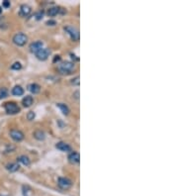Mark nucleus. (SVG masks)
I'll return each mask as SVG.
<instances>
[{
	"instance_id": "1",
	"label": "nucleus",
	"mask_w": 178,
	"mask_h": 196,
	"mask_svg": "<svg viewBox=\"0 0 178 196\" xmlns=\"http://www.w3.org/2000/svg\"><path fill=\"white\" fill-rule=\"evenodd\" d=\"M57 69H59V73L61 74H66V75L70 74L71 72L74 71V62H61V64L59 65Z\"/></svg>"
},
{
	"instance_id": "2",
	"label": "nucleus",
	"mask_w": 178,
	"mask_h": 196,
	"mask_svg": "<svg viewBox=\"0 0 178 196\" xmlns=\"http://www.w3.org/2000/svg\"><path fill=\"white\" fill-rule=\"evenodd\" d=\"M4 109L7 112V114L14 115L20 112V107L15 102H6L4 104Z\"/></svg>"
},
{
	"instance_id": "3",
	"label": "nucleus",
	"mask_w": 178,
	"mask_h": 196,
	"mask_svg": "<svg viewBox=\"0 0 178 196\" xmlns=\"http://www.w3.org/2000/svg\"><path fill=\"white\" fill-rule=\"evenodd\" d=\"M27 42H28V37L23 33H18L13 37V43L15 44L16 46H19V47L25 46Z\"/></svg>"
},
{
	"instance_id": "4",
	"label": "nucleus",
	"mask_w": 178,
	"mask_h": 196,
	"mask_svg": "<svg viewBox=\"0 0 178 196\" xmlns=\"http://www.w3.org/2000/svg\"><path fill=\"white\" fill-rule=\"evenodd\" d=\"M57 185H59V187L61 188V189L67 190L71 187L72 181L68 179L67 177H59V180H57Z\"/></svg>"
},
{
	"instance_id": "5",
	"label": "nucleus",
	"mask_w": 178,
	"mask_h": 196,
	"mask_svg": "<svg viewBox=\"0 0 178 196\" xmlns=\"http://www.w3.org/2000/svg\"><path fill=\"white\" fill-rule=\"evenodd\" d=\"M64 30L68 33V35L70 36L71 40L72 41H78L79 40V31L73 26H66L64 27Z\"/></svg>"
},
{
	"instance_id": "6",
	"label": "nucleus",
	"mask_w": 178,
	"mask_h": 196,
	"mask_svg": "<svg viewBox=\"0 0 178 196\" xmlns=\"http://www.w3.org/2000/svg\"><path fill=\"white\" fill-rule=\"evenodd\" d=\"M50 54V51L49 49H47V48H43V49H41L39 52L36 53V57H37L38 60H46L49 57V55Z\"/></svg>"
},
{
	"instance_id": "7",
	"label": "nucleus",
	"mask_w": 178,
	"mask_h": 196,
	"mask_svg": "<svg viewBox=\"0 0 178 196\" xmlns=\"http://www.w3.org/2000/svg\"><path fill=\"white\" fill-rule=\"evenodd\" d=\"M10 137L15 142H21L24 139V134L20 130H11L10 131Z\"/></svg>"
},
{
	"instance_id": "8",
	"label": "nucleus",
	"mask_w": 178,
	"mask_h": 196,
	"mask_svg": "<svg viewBox=\"0 0 178 196\" xmlns=\"http://www.w3.org/2000/svg\"><path fill=\"white\" fill-rule=\"evenodd\" d=\"M56 148L57 150H59V151H61V152H71V147L69 146L68 144L64 143V142H59L56 145Z\"/></svg>"
},
{
	"instance_id": "9",
	"label": "nucleus",
	"mask_w": 178,
	"mask_h": 196,
	"mask_svg": "<svg viewBox=\"0 0 178 196\" xmlns=\"http://www.w3.org/2000/svg\"><path fill=\"white\" fill-rule=\"evenodd\" d=\"M41 49H43V42H41V41L34 42L30 45V50H31V52L34 53V54L38 53Z\"/></svg>"
},
{
	"instance_id": "10",
	"label": "nucleus",
	"mask_w": 178,
	"mask_h": 196,
	"mask_svg": "<svg viewBox=\"0 0 178 196\" xmlns=\"http://www.w3.org/2000/svg\"><path fill=\"white\" fill-rule=\"evenodd\" d=\"M68 161L71 163H78L80 161V156L77 152H72L69 154L68 156Z\"/></svg>"
},
{
	"instance_id": "11",
	"label": "nucleus",
	"mask_w": 178,
	"mask_h": 196,
	"mask_svg": "<svg viewBox=\"0 0 178 196\" xmlns=\"http://www.w3.org/2000/svg\"><path fill=\"white\" fill-rule=\"evenodd\" d=\"M33 102H34V99H33V97L31 95L25 96V97L23 98V100H22V104H23L24 107H30V106L33 104Z\"/></svg>"
},
{
	"instance_id": "12",
	"label": "nucleus",
	"mask_w": 178,
	"mask_h": 196,
	"mask_svg": "<svg viewBox=\"0 0 178 196\" xmlns=\"http://www.w3.org/2000/svg\"><path fill=\"white\" fill-rule=\"evenodd\" d=\"M19 168H20V166H19L18 163H11L6 166V169L8 171H10V172H15Z\"/></svg>"
},
{
	"instance_id": "13",
	"label": "nucleus",
	"mask_w": 178,
	"mask_h": 196,
	"mask_svg": "<svg viewBox=\"0 0 178 196\" xmlns=\"http://www.w3.org/2000/svg\"><path fill=\"white\" fill-rule=\"evenodd\" d=\"M31 13V7H29L28 5H22L20 9V15L23 17H27L28 15H30Z\"/></svg>"
},
{
	"instance_id": "14",
	"label": "nucleus",
	"mask_w": 178,
	"mask_h": 196,
	"mask_svg": "<svg viewBox=\"0 0 178 196\" xmlns=\"http://www.w3.org/2000/svg\"><path fill=\"white\" fill-rule=\"evenodd\" d=\"M12 94L15 96H21L24 94V89L22 88V86L16 85L13 87V89H12Z\"/></svg>"
},
{
	"instance_id": "15",
	"label": "nucleus",
	"mask_w": 178,
	"mask_h": 196,
	"mask_svg": "<svg viewBox=\"0 0 178 196\" xmlns=\"http://www.w3.org/2000/svg\"><path fill=\"white\" fill-rule=\"evenodd\" d=\"M33 135H34V138H35V139H37V140H39V141H44L45 138H46L45 133L43 132L42 130H37V131H35Z\"/></svg>"
},
{
	"instance_id": "16",
	"label": "nucleus",
	"mask_w": 178,
	"mask_h": 196,
	"mask_svg": "<svg viewBox=\"0 0 178 196\" xmlns=\"http://www.w3.org/2000/svg\"><path fill=\"white\" fill-rule=\"evenodd\" d=\"M28 89H29V90H30L33 94H37V93H39V92H40V90H41V86L39 85V84H37V83H32V84H30V85L28 86Z\"/></svg>"
},
{
	"instance_id": "17",
	"label": "nucleus",
	"mask_w": 178,
	"mask_h": 196,
	"mask_svg": "<svg viewBox=\"0 0 178 196\" xmlns=\"http://www.w3.org/2000/svg\"><path fill=\"white\" fill-rule=\"evenodd\" d=\"M61 12V8L59 7H52L48 10V15L50 17H54L56 16L57 14H59Z\"/></svg>"
},
{
	"instance_id": "18",
	"label": "nucleus",
	"mask_w": 178,
	"mask_h": 196,
	"mask_svg": "<svg viewBox=\"0 0 178 196\" xmlns=\"http://www.w3.org/2000/svg\"><path fill=\"white\" fill-rule=\"evenodd\" d=\"M57 107H59L61 110V112L63 113L64 115H68L69 114V108L67 107V105L63 103H57Z\"/></svg>"
},
{
	"instance_id": "19",
	"label": "nucleus",
	"mask_w": 178,
	"mask_h": 196,
	"mask_svg": "<svg viewBox=\"0 0 178 196\" xmlns=\"http://www.w3.org/2000/svg\"><path fill=\"white\" fill-rule=\"evenodd\" d=\"M18 161H19V163H21L22 164H24V166H30V163H31L30 159H29L28 157H26V156L19 157V158H18Z\"/></svg>"
},
{
	"instance_id": "20",
	"label": "nucleus",
	"mask_w": 178,
	"mask_h": 196,
	"mask_svg": "<svg viewBox=\"0 0 178 196\" xmlns=\"http://www.w3.org/2000/svg\"><path fill=\"white\" fill-rule=\"evenodd\" d=\"M8 96V90L5 88V87H3V88L0 89V99L2 98H5Z\"/></svg>"
},
{
	"instance_id": "21",
	"label": "nucleus",
	"mask_w": 178,
	"mask_h": 196,
	"mask_svg": "<svg viewBox=\"0 0 178 196\" xmlns=\"http://www.w3.org/2000/svg\"><path fill=\"white\" fill-rule=\"evenodd\" d=\"M22 69V64L20 62H14L13 64L11 65V69H14V71H19V69Z\"/></svg>"
},
{
	"instance_id": "22",
	"label": "nucleus",
	"mask_w": 178,
	"mask_h": 196,
	"mask_svg": "<svg viewBox=\"0 0 178 196\" xmlns=\"http://www.w3.org/2000/svg\"><path fill=\"white\" fill-rule=\"evenodd\" d=\"M35 117H36V114H35V112H33V111H30V112L27 114V119L29 121L34 120V119H35Z\"/></svg>"
},
{
	"instance_id": "23",
	"label": "nucleus",
	"mask_w": 178,
	"mask_h": 196,
	"mask_svg": "<svg viewBox=\"0 0 178 196\" xmlns=\"http://www.w3.org/2000/svg\"><path fill=\"white\" fill-rule=\"evenodd\" d=\"M79 76H76V77H74L73 79H71V84H73V85H76V86H78L79 84H80V81H79Z\"/></svg>"
},
{
	"instance_id": "24",
	"label": "nucleus",
	"mask_w": 178,
	"mask_h": 196,
	"mask_svg": "<svg viewBox=\"0 0 178 196\" xmlns=\"http://www.w3.org/2000/svg\"><path fill=\"white\" fill-rule=\"evenodd\" d=\"M43 15H44V12L43 11L38 12V13L36 14V19H37V20H41V19L43 18Z\"/></svg>"
},
{
	"instance_id": "25",
	"label": "nucleus",
	"mask_w": 178,
	"mask_h": 196,
	"mask_svg": "<svg viewBox=\"0 0 178 196\" xmlns=\"http://www.w3.org/2000/svg\"><path fill=\"white\" fill-rule=\"evenodd\" d=\"M9 6H10V1H8V0H4V1H3V7L8 8Z\"/></svg>"
},
{
	"instance_id": "26",
	"label": "nucleus",
	"mask_w": 178,
	"mask_h": 196,
	"mask_svg": "<svg viewBox=\"0 0 178 196\" xmlns=\"http://www.w3.org/2000/svg\"><path fill=\"white\" fill-rule=\"evenodd\" d=\"M56 24H57V22L54 20H49L47 22V25H49V26H55Z\"/></svg>"
},
{
	"instance_id": "27",
	"label": "nucleus",
	"mask_w": 178,
	"mask_h": 196,
	"mask_svg": "<svg viewBox=\"0 0 178 196\" xmlns=\"http://www.w3.org/2000/svg\"><path fill=\"white\" fill-rule=\"evenodd\" d=\"M59 60H61V57H59V55H56L52 62H59Z\"/></svg>"
},
{
	"instance_id": "28",
	"label": "nucleus",
	"mask_w": 178,
	"mask_h": 196,
	"mask_svg": "<svg viewBox=\"0 0 178 196\" xmlns=\"http://www.w3.org/2000/svg\"><path fill=\"white\" fill-rule=\"evenodd\" d=\"M73 96H74V98H75V99H79V91L78 90L75 91L74 94H73Z\"/></svg>"
},
{
	"instance_id": "29",
	"label": "nucleus",
	"mask_w": 178,
	"mask_h": 196,
	"mask_svg": "<svg viewBox=\"0 0 178 196\" xmlns=\"http://www.w3.org/2000/svg\"><path fill=\"white\" fill-rule=\"evenodd\" d=\"M2 13V7H0V14Z\"/></svg>"
}]
</instances>
